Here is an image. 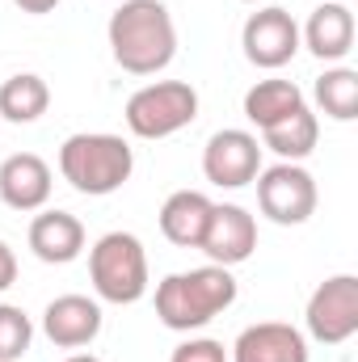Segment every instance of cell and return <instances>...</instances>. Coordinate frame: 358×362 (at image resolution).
<instances>
[{"label":"cell","instance_id":"3957f363","mask_svg":"<svg viewBox=\"0 0 358 362\" xmlns=\"http://www.w3.org/2000/svg\"><path fill=\"white\" fill-rule=\"evenodd\" d=\"M59 173L76 194L105 198L114 189H122L135 173V152L122 135L110 131H81L68 135L59 148Z\"/></svg>","mask_w":358,"mask_h":362},{"label":"cell","instance_id":"7a4b0ae2","mask_svg":"<svg viewBox=\"0 0 358 362\" xmlns=\"http://www.w3.org/2000/svg\"><path fill=\"white\" fill-rule=\"evenodd\" d=\"M236 303V278L224 266H198L156 282V316L173 333H194Z\"/></svg>","mask_w":358,"mask_h":362},{"label":"cell","instance_id":"9c48e42d","mask_svg":"<svg viewBox=\"0 0 358 362\" xmlns=\"http://www.w3.org/2000/svg\"><path fill=\"white\" fill-rule=\"evenodd\" d=\"M202 173L219 189L253 185L258 173H262V144H258V135H249L241 127L215 131L207 139V148H202Z\"/></svg>","mask_w":358,"mask_h":362},{"label":"cell","instance_id":"603a6c76","mask_svg":"<svg viewBox=\"0 0 358 362\" xmlns=\"http://www.w3.org/2000/svg\"><path fill=\"white\" fill-rule=\"evenodd\" d=\"M17 282V253L0 240V291H8Z\"/></svg>","mask_w":358,"mask_h":362},{"label":"cell","instance_id":"ffe728a7","mask_svg":"<svg viewBox=\"0 0 358 362\" xmlns=\"http://www.w3.org/2000/svg\"><path fill=\"white\" fill-rule=\"evenodd\" d=\"M316 105L333 122H354L358 118V72L354 68H325L312 85Z\"/></svg>","mask_w":358,"mask_h":362},{"label":"cell","instance_id":"2e32d148","mask_svg":"<svg viewBox=\"0 0 358 362\" xmlns=\"http://www.w3.org/2000/svg\"><path fill=\"white\" fill-rule=\"evenodd\" d=\"M211 198L202 189H178L165 198L161 206V232L169 245L178 249H198L202 245V232H207V219H211Z\"/></svg>","mask_w":358,"mask_h":362},{"label":"cell","instance_id":"30bf717a","mask_svg":"<svg viewBox=\"0 0 358 362\" xmlns=\"http://www.w3.org/2000/svg\"><path fill=\"white\" fill-rule=\"evenodd\" d=\"M198 249L207 253L211 266L232 270V266L253 257V249H258V219L245 206H236V202H215Z\"/></svg>","mask_w":358,"mask_h":362},{"label":"cell","instance_id":"8992f818","mask_svg":"<svg viewBox=\"0 0 358 362\" xmlns=\"http://www.w3.org/2000/svg\"><path fill=\"white\" fill-rule=\"evenodd\" d=\"M316 202H321L316 177L304 165H295V160H278V165H270V169L258 173V206L278 228L308 223L316 215Z\"/></svg>","mask_w":358,"mask_h":362},{"label":"cell","instance_id":"7402d4cb","mask_svg":"<svg viewBox=\"0 0 358 362\" xmlns=\"http://www.w3.org/2000/svg\"><path fill=\"white\" fill-rule=\"evenodd\" d=\"M169 362H228V354H224V346L215 337H190L173 350Z\"/></svg>","mask_w":358,"mask_h":362},{"label":"cell","instance_id":"5bb4252c","mask_svg":"<svg viewBox=\"0 0 358 362\" xmlns=\"http://www.w3.org/2000/svg\"><path fill=\"white\" fill-rule=\"evenodd\" d=\"M299 47H308V51H312L316 59H325V64L346 59V55L354 51V13H350L346 4H337V0L316 4L312 17H308V25L299 30Z\"/></svg>","mask_w":358,"mask_h":362},{"label":"cell","instance_id":"9a60e30c","mask_svg":"<svg viewBox=\"0 0 358 362\" xmlns=\"http://www.w3.org/2000/svg\"><path fill=\"white\" fill-rule=\"evenodd\" d=\"M30 249L47 266H68L85 253V223L72 211H42L30 223Z\"/></svg>","mask_w":358,"mask_h":362},{"label":"cell","instance_id":"ba28073f","mask_svg":"<svg viewBox=\"0 0 358 362\" xmlns=\"http://www.w3.org/2000/svg\"><path fill=\"white\" fill-rule=\"evenodd\" d=\"M241 47H245V59L253 68L278 72L299 55V25H295V17L287 8L266 4L258 13H249V21L241 30Z\"/></svg>","mask_w":358,"mask_h":362},{"label":"cell","instance_id":"8fae6325","mask_svg":"<svg viewBox=\"0 0 358 362\" xmlns=\"http://www.w3.org/2000/svg\"><path fill=\"white\" fill-rule=\"evenodd\" d=\"M42 333L59 350H85L101 333V303L89 295H59L42 312Z\"/></svg>","mask_w":358,"mask_h":362},{"label":"cell","instance_id":"cb8c5ba5","mask_svg":"<svg viewBox=\"0 0 358 362\" xmlns=\"http://www.w3.org/2000/svg\"><path fill=\"white\" fill-rule=\"evenodd\" d=\"M21 13H30V17H42V13H55V4L59 0H13Z\"/></svg>","mask_w":358,"mask_h":362},{"label":"cell","instance_id":"52a82bcc","mask_svg":"<svg viewBox=\"0 0 358 362\" xmlns=\"http://www.w3.org/2000/svg\"><path fill=\"white\" fill-rule=\"evenodd\" d=\"M308 333L321 346H346L358 333V278L354 274H333L325 278L312 299H308Z\"/></svg>","mask_w":358,"mask_h":362},{"label":"cell","instance_id":"277c9868","mask_svg":"<svg viewBox=\"0 0 358 362\" xmlns=\"http://www.w3.org/2000/svg\"><path fill=\"white\" fill-rule=\"evenodd\" d=\"M89 282L105 303H139L148 295V253L131 232H105L89 249Z\"/></svg>","mask_w":358,"mask_h":362},{"label":"cell","instance_id":"44dd1931","mask_svg":"<svg viewBox=\"0 0 358 362\" xmlns=\"http://www.w3.org/2000/svg\"><path fill=\"white\" fill-rule=\"evenodd\" d=\"M34 325L17 303H0V362H21L30 354Z\"/></svg>","mask_w":358,"mask_h":362},{"label":"cell","instance_id":"6da1fadb","mask_svg":"<svg viewBox=\"0 0 358 362\" xmlns=\"http://www.w3.org/2000/svg\"><path fill=\"white\" fill-rule=\"evenodd\" d=\"M110 55L131 76H156L178 55V25L165 0H122L105 21Z\"/></svg>","mask_w":358,"mask_h":362},{"label":"cell","instance_id":"e0dca14e","mask_svg":"<svg viewBox=\"0 0 358 362\" xmlns=\"http://www.w3.org/2000/svg\"><path fill=\"white\" fill-rule=\"evenodd\" d=\"M316 139H321V122H316V114L308 105H299L295 114H287L282 122L262 131V148H270L282 160H295V165L316 152Z\"/></svg>","mask_w":358,"mask_h":362},{"label":"cell","instance_id":"d4e9b609","mask_svg":"<svg viewBox=\"0 0 358 362\" xmlns=\"http://www.w3.org/2000/svg\"><path fill=\"white\" fill-rule=\"evenodd\" d=\"M64 362H101V358H93V354H68Z\"/></svg>","mask_w":358,"mask_h":362},{"label":"cell","instance_id":"484cf974","mask_svg":"<svg viewBox=\"0 0 358 362\" xmlns=\"http://www.w3.org/2000/svg\"><path fill=\"white\" fill-rule=\"evenodd\" d=\"M241 4H262V0H241Z\"/></svg>","mask_w":358,"mask_h":362},{"label":"cell","instance_id":"4fadbf2b","mask_svg":"<svg viewBox=\"0 0 358 362\" xmlns=\"http://www.w3.org/2000/svg\"><path fill=\"white\" fill-rule=\"evenodd\" d=\"M232 362H308V337L295 325L262 320L232 341Z\"/></svg>","mask_w":358,"mask_h":362},{"label":"cell","instance_id":"ac0fdd59","mask_svg":"<svg viewBox=\"0 0 358 362\" xmlns=\"http://www.w3.org/2000/svg\"><path fill=\"white\" fill-rule=\"evenodd\" d=\"M299 105H308V101H304V89L295 81H258L245 93V118L262 131L282 122L287 114H295Z\"/></svg>","mask_w":358,"mask_h":362},{"label":"cell","instance_id":"d6986e66","mask_svg":"<svg viewBox=\"0 0 358 362\" xmlns=\"http://www.w3.org/2000/svg\"><path fill=\"white\" fill-rule=\"evenodd\" d=\"M47 105H51V89L34 72H17L0 85V118H8V122H21V127L38 122L47 114Z\"/></svg>","mask_w":358,"mask_h":362},{"label":"cell","instance_id":"5b68a950","mask_svg":"<svg viewBox=\"0 0 358 362\" xmlns=\"http://www.w3.org/2000/svg\"><path fill=\"white\" fill-rule=\"evenodd\" d=\"M127 131L135 139H169L198 118V93L185 81H156L127 97Z\"/></svg>","mask_w":358,"mask_h":362},{"label":"cell","instance_id":"7c38bea8","mask_svg":"<svg viewBox=\"0 0 358 362\" xmlns=\"http://www.w3.org/2000/svg\"><path fill=\"white\" fill-rule=\"evenodd\" d=\"M51 165L34 152H13L4 165H0V202L8 211H42L51 202Z\"/></svg>","mask_w":358,"mask_h":362}]
</instances>
